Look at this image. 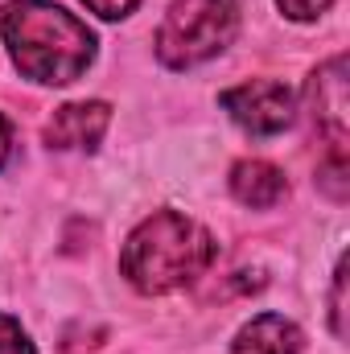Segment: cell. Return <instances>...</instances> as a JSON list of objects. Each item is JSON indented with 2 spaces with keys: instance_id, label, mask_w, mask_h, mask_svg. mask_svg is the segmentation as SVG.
<instances>
[{
  "instance_id": "52a82bcc",
  "label": "cell",
  "mask_w": 350,
  "mask_h": 354,
  "mask_svg": "<svg viewBox=\"0 0 350 354\" xmlns=\"http://www.w3.org/2000/svg\"><path fill=\"white\" fill-rule=\"evenodd\" d=\"M301 330L280 317V313H260L252 317L239 334H235V346L231 354H301Z\"/></svg>"
},
{
  "instance_id": "30bf717a",
  "label": "cell",
  "mask_w": 350,
  "mask_h": 354,
  "mask_svg": "<svg viewBox=\"0 0 350 354\" xmlns=\"http://www.w3.org/2000/svg\"><path fill=\"white\" fill-rule=\"evenodd\" d=\"M276 4H280V12L293 17V21H317L334 0H276Z\"/></svg>"
},
{
  "instance_id": "7a4b0ae2",
  "label": "cell",
  "mask_w": 350,
  "mask_h": 354,
  "mask_svg": "<svg viewBox=\"0 0 350 354\" xmlns=\"http://www.w3.org/2000/svg\"><path fill=\"white\" fill-rule=\"evenodd\" d=\"M214 256H219V243L202 223L177 210H157L128 235L120 252V272L128 276L132 288L157 297L198 280L214 264Z\"/></svg>"
},
{
  "instance_id": "4fadbf2b",
  "label": "cell",
  "mask_w": 350,
  "mask_h": 354,
  "mask_svg": "<svg viewBox=\"0 0 350 354\" xmlns=\"http://www.w3.org/2000/svg\"><path fill=\"white\" fill-rule=\"evenodd\" d=\"M8 153H12V128H8V120L0 115V165L8 161Z\"/></svg>"
},
{
  "instance_id": "5b68a950",
  "label": "cell",
  "mask_w": 350,
  "mask_h": 354,
  "mask_svg": "<svg viewBox=\"0 0 350 354\" xmlns=\"http://www.w3.org/2000/svg\"><path fill=\"white\" fill-rule=\"evenodd\" d=\"M313 107H317V128L330 140V157H347V111H350V95H347V58L326 62L313 75Z\"/></svg>"
},
{
  "instance_id": "8fae6325",
  "label": "cell",
  "mask_w": 350,
  "mask_h": 354,
  "mask_svg": "<svg viewBox=\"0 0 350 354\" xmlns=\"http://www.w3.org/2000/svg\"><path fill=\"white\" fill-rule=\"evenodd\" d=\"M347 264H338L334 272V334L338 338H347Z\"/></svg>"
},
{
  "instance_id": "7c38bea8",
  "label": "cell",
  "mask_w": 350,
  "mask_h": 354,
  "mask_svg": "<svg viewBox=\"0 0 350 354\" xmlns=\"http://www.w3.org/2000/svg\"><path fill=\"white\" fill-rule=\"evenodd\" d=\"M83 4H87L91 12H99L103 21H120V17H128L140 0H83Z\"/></svg>"
},
{
  "instance_id": "9c48e42d",
  "label": "cell",
  "mask_w": 350,
  "mask_h": 354,
  "mask_svg": "<svg viewBox=\"0 0 350 354\" xmlns=\"http://www.w3.org/2000/svg\"><path fill=\"white\" fill-rule=\"evenodd\" d=\"M0 354H33L29 334H25L21 322H12L8 313H0Z\"/></svg>"
},
{
  "instance_id": "8992f818",
  "label": "cell",
  "mask_w": 350,
  "mask_h": 354,
  "mask_svg": "<svg viewBox=\"0 0 350 354\" xmlns=\"http://www.w3.org/2000/svg\"><path fill=\"white\" fill-rule=\"evenodd\" d=\"M107 124H111V107H107L103 99L66 103V107H58L54 120L46 124V145H50V149H62V153H71V149H87L91 153V149L103 140Z\"/></svg>"
},
{
  "instance_id": "3957f363",
  "label": "cell",
  "mask_w": 350,
  "mask_h": 354,
  "mask_svg": "<svg viewBox=\"0 0 350 354\" xmlns=\"http://www.w3.org/2000/svg\"><path fill=\"white\" fill-rule=\"evenodd\" d=\"M239 33L235 0H174L157 29V58L169 71H190L223 54Z\"/></svg>"
},
{
  "instance_id": "277c9868",
  "label": "cell",
  "mask_w": 350,
  "mask_h": 354,
  "mask_svg": "<svg viewBox=\"0 0 350 354\" xmlns=\"http://www.w3.org/2000/svg\"><path fill=\"white\" fill-rule=\"evenodd\" d=\"M219 103H223L227 115H231L243 132H252V136H276V132H284V128L293 124V111H297L293 91L284 87V83H276V79L239 83V87L223 91Z\"/></svg>"
},
{
  "instance_id": "6da1fadb",
  "label": "cell",
  "mask_w": 350,
  "mask_h": 354,
  "mask_svg": "<svg viewBox=\"0 0 350 354\" xmlns=\"http://www.w3.org/2000/svg\"><path fill=\"white\" fill-rule=\"evenodd\" d=\"M0 33L17 71L46 87L83 79V71L95 62V33L87 21L50 0H8L0 12Z\"/></svg>"
},
{
  "instance_id": "ba28073f",
  "label": "cell",
  "mask_w": 350,
  "mask_h": 354,
  "mask_svg": "<svg viewBox=\"0 0 350 354\" xmlns=\"http://www.w3.org/2000/svg\"><path fill=\"white\" fill-rule=\"evenodd\" d=\"M231 194L243 206L268 210V206H276L288 194V181H284V174L276 165H268V161H239L231 169Z\"/></svg>"
}]
</instances>
